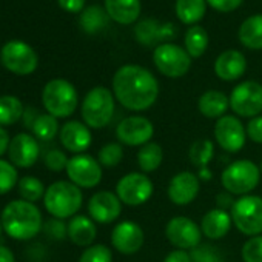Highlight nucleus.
<instances>
[{"instance_id":"1","label":"nucleus","mask_w":262,"mask_h":262,"mask_svg":"<svg viewBox=\"0 0 262 262\" xmlns=\"http://www.w3.org/2000/svg\"><path fill=\"white\" fill-rule=\"evenodd\" d=\"M113 94L123 108L129 111H145L159 97V82L150 70L128 63L114 73Z\"/></svg>"},{"instance_id":"2","label":"nucleus","mask_w":262,"mask_h":262,"mask_svg":"<svg viewBox=\"0 0 262 262\" xmlns=\"http://www.w3.org/2000/svg\"><path fill=\"white\" fill-rule=\"evenodd\" d=\"M4 231L16 241H30L43 228V217L36 204L16 199L8 202L2 211Z\"/></svg>"},{"instance_id":"3","label":"nucleus","mask_w":262,"mask_h":262,"mask_svg":"<svg viewBox=\"0 0 262 262\" xmlns=\"http://www.w3.org/2000/svg\"><path fill=\"white\" fill-rule=\"evenodd\" d=\"M83 202L82 190L68 181L53 182L43 196L45 210L56 219L74 217Z\"/></svg>"},{"instance_id":"4","label":"nucleus","mask_w":262,"mask_h":262,"mask_svg":"<svg viewBox=\"0 0 262 262\" xmlns=\"http://www.w3.org/2000/svg\"><path fill=\"white\" fill-rule=\"evenodd\" d=\"M116 110V97L111 90L105 86H94L91 88L86 96L83 97L80 113L83 123L93 129L105 128Z\"/></svg>"},{"instance_id":"5","label":"nucleus","mask_w":262,"mask_h":262,"mask_svg":"<svg viewBox=\"0 0 262 262\" xmlns=\"http://www.w3.org/2000/svg\"><path fill=\"white\" fill-rule=\"evenodd\" d=\"M42 103L48 114L56 119H65L76 111L79 94L71 82L65 79H53L43 86Z\"/></svg>"},{"instance_id":"6","label":"nucleus","mask_w":262,"mask_h":262,"mask_svg":"<svg viewBox=\"0 0 262 262\" xmlns=\"http://www.w3.org/2000/svg\"><path fill=\"white\" fill-rule=\"evenodd\" d=\"M260 181V168L248 159L231 162L221 174L222 187L233 196L250 194Z\"/></svg>"},{"instance_id":"7","label":"nucleus","mask_w":262,"mask_h":262,"mask_svg":"<svg viewBox=\"0 0 262 262\" xmlns=\"http://www.w3.org/2000/svg\"><path fill=\"white\" fill-rule=\"evenodd\" d=\"M233 225L245 236L262 234V198L254 194L241 196L230 210Z\"/></svg>"},{"instance_id":"8","label":"nucleus","mask_w":262,"mask_h":262,"mask_svg":"<svg viewBox=\"0 0 262 262\" xmlns=\"http://www.w3.org/2000/svg\"><path fill=\"white\" fill-rule=\"evenodd\" d=\"M153 62L161 74L170 79L185 76L191 68V57L185 48L171 42L159 43L153 51Z\"/></svg>"},{"instance_id":"9","label":"nucleus","mask_w":262,"mask_h":262,"mask_svg":"<svg viewBox=\"0 0 262 262\" xmlns=\"http://www.w3.org/2000/svg\"><path fill=\"white\" fill-rule=\"evenodd\" d=\"M153 181L145 173L131 171L119 179L116 184V194L122 204L129 207H139L148 202L153 196Z\"/></svg>"},{"instance_id":"10","label":"nucleus","mask_w":262,"mask_h":262,"mask_svg":"<svg viewBox=\"0 0 262 262\" xmlns=\"http://www.w3.org/2000/svg\"><path fill=\"white\" fill-rule=\"evenodd\" d=\"M230 108L239 117L259 116L262 113V85L256 80L237 83L230 94Z\"/></svg>"},{"instance_id":"11","label":"nucleus","mask_w":262,"mask_h":262,"mask_svg":"<svg viewBox=\"0 0 262 262\" xmlns=\"http://www.w3.org/2000/svg\"><path fill=\"white\" fill-rule=\"evenodd\" d=\"M0 59L8 71L17 76H28L34 73L39 65L36 51L22 40H11L5 43L0 51Z\"/></svg>"},{"instance_id":"12","label":"nucleus","mask_w":262,"mask_h":262,"mask_svg":"<svg viewBox=\"0 0 262 262\" xmlns=\"http://www.w3.org/2000/svg\"><path fill=\"white\" fill-rule=\"evenodd\" d=\"M155 136V125L144 116H128L116 126V138L126 147H144Z\"/></svg>"},{"instance_id":"13","label":"nucleus","mask_w":262,"mask_h":262,"mask_svg":"<svg viewBox=\"0 0 262 262\" xmlns=\"http://www.w3.org/2000/svg\"><path fill=\"white\" fill-rule=\"evenodd\" d=\"M67 176L79 188H94L102 181V165L90 155H76L68 161Z\"/></svg>"},{"instance_id":"14","label":"nucleus","mask_w":262,"mask_h":262,"mask_svg":"<svg viewBox=\"0 0 262 262\" xmlns=\"http://www.w3.org/2000/svg\"><path fill=\"white\" fill-rule=\"evenodd\" d=\"M214 139L224 151L239 153L247 141V129L236 116L225 114L216 120Z\"/></svg>"},{"instance_id":"15","label":"nucleus","mask_w":262,"mask_h":262,"mask_svg":"<svg viewBox=\"0 0 262 262\" xmlns=\"http://www.w3.org/2000/svg\"><path fill=\"white\" fill-rule=\"evenodd\" d=\"M165 236L168 242L178 250H193L201 244V227L187 216H174L165 225Z\"/></svg>"},{"instance_id":"16","label":"nucleus","mask_w":262,"mask_h":262,"mask_svg":"<svg viewBox=\"0 0 262 262\" xmlns=\"http://www.w3.org/2000/svg\"><path fill=\"white\" fill-rule=\"evenodd\" d=\"M145 242L142 227L135 221H122L111 231V245L120 254H135Z\"/></svg>"},{"instance_id":"17","label":"nucleus","mask_w":262,"mask_h":262,"mask_svg":"<svg viewBox=\"0 0 262 262\" xmlns=\"http://www.w3.org/2000/svg\"><path fill=\"white\" fill-rule=\"evenodd\" d=\"M40 155V147L37 139L28 133H19L11 138L8 147L10 162L17 168H30L33 167Z\"/></svg>"},{"instance_id":"18","label":"nucleus","mask_w":262,"mask_h":262,"mask_svg":"<svg viewBox=\"0 0 262 262\" xmlns=\"http://www.w3.org/2000/svg\"><path fill=\"white\" fill-rule=\"evenodd\" d=\"M201 191V179L191 171H181L170 179L167 194L170 202L184 207L191 204Z\"/></svg>"},{"instance_id":"19","label":"nucleus","mask_w":262,"mask_h":262,"mask_svg":"<svg viewBox=\"0 0 262 262\" xmlns=\"http://www.w3.org/2000/svg\"><path fill=\"white\" fill-rule=\"evenodd\" d=\"M122 213V202L116 193L97 191L88 201V214L96 224H111Z\"/></svg>"},{"instance_id":"20","label":"nucleus","mask_w":262,"mask_h":262,"mask_svg":"<svg viewBox=\"0 0 262 262\" xmlns=\"http://www.w3.org/2000/svg\"><path fill=\"white\" fill-rule=\"evenodd\" d=\"M90 129L91 128L86 126L83 122L70 120L63 123L59 131L60 144L63 145L65 150L76 153V155H82L91 147V142H93V136Z\"/></svg>"},{"instance_id":"21","label":"nucleus","mask_w":262,"mask_h":262,"mask_svg":"<svg viewBox=\"0 0 262 262\" xmlns=\"http://www.w3.org/2000/svg\"><path fill=\"white\" fill-rule=\"evenodd\" d=\"M247 71V59L237 50H227L221 53L214 62V73L221 80L233 82L241 79Z\"/></svg>"},{"instance_id":"22","label":"nucleus","mask_w":262,"mask_h":262,"mask_svg":"<svg viewBox=\"0 0 262 262\" xmlns=\"http://www.w3.org/2000/svg\"><path fill=\"white\" fill-rule=\"evenodd\" d=\"M233 225L231 214L222 208H213L208 210L201 221V231L205 237L211 241H219L225 237Z\"/></svg>"},{"instance_id":"23","label":"nucleus","mask_w":262,"mask_h":262,"mask_svg":"<svg viewBox=\"0 0 262 262\" xmlns=\"http://www.w3.org/2000/svg\"><path fill=\"white\" fill-rule=\"evenodd\" d=\"M105 11L119 25H131L141 16V0H105Z\"/></svg>"},{"instance_id":"24","label":"nucleus","mask_w":262,"mask_h":262,"mask_svg":"<svg viewBox=\"0 0 262 262\" xmlns=\"http://www.w3.org/2000/svg\"><path fill=\"white\" fill-rule=\"evenodd\" d=\"M136 39L144 45V47H151L161 40L170 39L176 36V28H173L170 24L159 25L156 19H144L138 24L136 30Z\"/></svg>"},{"instance_id":"25","label":"nucleus","mask_w":262,"mask_h":262,"mask_svg":"<svg viewBox=\"0 0 262 262\" xmlns=\"http://www.w3.org/2000/svg\"><path fill=\"white\" fill-rule=\"evenodd\" d=\"M97 236L96 222L83 214H76L68 222V237L79 247H90Z\"/></svg>"},{"instance_id":"26","label":"nucleus","mask_w":262,"mask_h":262,"mask_svg":"<svg viewBox=\"0 0 262 262\" xmlns=\"http://www.w3.org/2000/svg\"><path fill=\"white\" fill-rule=\"evenodd\" d=\"M230 108V97L217 90L205 91L198 100L199 113L207 119H221Z\"/></svg>"},{"instance_id":"27","label":"nucleus","mask_w":262,"mask_h":262,"mask_svg":"<svg viewBox=\"0 0 262 262\" xmlns=\"http://www.w3.org/2000/svg\"><path fill=\"white\" fill-rule=\"evenodd\" d=\"M239 42L253 51L262 50V14H254L247 17L237 31Z\"/></svg>"},{"instance_id":"28","label":"nucleus","mask_w":262,"mask_h":262,"mask_svg":"<svg viewBox=\"0 0 262 262\" xmlns=\"http://www.w3.org/2000/svg\"><path fill=\"white\" fill-rule=\"evenodd\" d=\"M207 5V0H176L174 11L182 24L194 27L204 19Z\"/></svg>"},{"instance_id":"29","label":"nucleus","mask_w":262,"mask_h":262,"mask_svg":"<svg viewBox=\"0 0 262 262\" xmlns=\"http://www.w3.org/2000/svg\"><path fill=\"white\" fill-rule=\"evenodd\" d=\"M184 43H185V51L190 54V57L199 59L205 54V51L208 48L210 36L204 27L194 25V27H190L188 31L185 33Z\"/></svg>"},{"instance_id":"30","label":"nucleus","mask_w":262,"mask_h":262,"mask_svg":"<svg viewBox=\"0 0 262 262\" xmlns=\"http://www.w3.org/2000/svg\"><path fill=\"white\" fill-rule=\"evenodd\" d=\"M164 161L162 147L156 142H148L138 151V165L142 173H153L156 171Z\"/></svg>"},{"instance_id":"31","label":"nucleus","mask_w":262,"mask_h":262,"mask_svg":"<svg viewBox=\"0 0 262 262\" xmlns=\"http://www.w3.org/2000/svg\"><path fill=\"white\" fill-rule=\"evenodd\" d=\"M25 108L16 96H0V126H10L24 117Z\"/></svg>"},{"instance_id":"32","label":"nucleus","mask_w":262,"mask_h":262,"mask_svg":"<svg viewBox=\"0 0 262 262\" xmlns=\"http://www.w3.org/2000/svg\"><path fill=\"white\" fill-rule=\"evenodd\" d=\"M108 14L105 10H102L100 7L97 5H93L90 8H85L82 11V16H80V27L83 28L85 33L88 34H96L99 33L100 30L105 28L106 22H108Z\"/></svg>"},{"instance_id":"33","label":"nucleus","mask_w":262,"mask_h":262,"mask_svg":"<svg viewBox=\"0 0 262 262\" xmlns=\"http://www.w3.org/2000/svg\"><path fill=\"white\" fill-rule=\"evenodd\" d=\"M33 135L36 139H40V141H51L56 138V135L60 131L59 128V122L54 116L45 113V114H39L37 119L34 120L33 123Z\"/></svg>"},{"instance_id":"34","label":"nucleus","mask_w":262,"mask_h":262,"mask_svg":"<svg viewBox=\"0 0 262 262\" xmlns=\"http://www.w3.org/2000/svg\"><path fill=\"white\" fill-rule=\"evenodd\" d=\"M213 155H214L213 142L210 139H199L190 147L188 159L194 167H198L201 170V168L208 167L210 161L213 159Z\"/></svg>"},{"instance_id":"35","label":"nucleus","mask_w":262,"mask_h":262,"mask_svg":"<svg viewBox=\"0 0 262 262\" xmlns=\"http://www.w3.org/2000/svg\"><path fill=\"white\" fill-rule=\"evenodd\" d=\"M17 191L20 194V198L24 201H28V202H37L40 199H43L45 196V185L43 182L39 179V178H34V176H24L19 179V184H17Z\"/></svg>"},{"instance_id":"36","label":"nucleus","mask_w":262,"mask_h":262,"mask_svg":"<svg viewBox=\"0 0 262 262\" xmlns=\"http://www.w3.org/2000/svg\"><path fill=\"white\" fill-rule=\"evenodd\" d=\"M122 159H123V147H122V144L110 142V144L103 145L99 150L97 161L100 162L102 167H106V168L117 167L122 162Z\"/></svg>"},{"instance_id":"37","label":"nucleus","mask_w":262,"mask_h":262,"mask_svg":"<svg viewBox=\"0 0 262 262\" xmlns=\"http://www.w3.org/2000/svg\"><path fill=\"white\" fill-rule=\"evenodd\" d=\"M19 184L17 167L11 162L0 159V196L10 193Z\"/></svg>"},{"instance_id":"38","label":"nucleus","mask_w":262,"mask_h":262,"mask_svg":"<svg viewBox=\"0 0 262 262\" xmlns=\"http://www.w3.org/2000/svg\"><path fill=\"white\" fill-rule=\"evenodd\" d=\"M79 262H113V253L103 244L90 245L80 254Z\"/></svg>"},{"instance_id":"39","label":"nucleus","mask_w":262,"mask_h":262,"mask_svg":"<svg viewBox=\"0 0 262 262\" xmlns=\"http://www.w3.org/2000/svg\"><path fill=\"white\" fill-rule=\"evenodd\" d=\"M191 262H222V254L211 244H199L190 251Z\"/></svg>"},{"instance_id":"40","label":"nucleus","mask_w":262,"mask_h":262,"mask_svg":"<svg viewBox=\"0 0 262 262\" xmlns=\"http://www.w3.org/2000/svg\"><path fill=\"white\" fill-rule=\"evenodd\" d=\"M244 262H262V234L248 237L241 250Z\"/></svg>"},{"instance_id":"41","label":"nucleus","mask_w":262,"mask_h":262,"mask_svg":"<svg viewBox=\"0 0 262 262\" xmlns=\"http://www.w3.org/2000/svg\"><path fill=\"white\" fill-rule=\"evenodd\" d=\"M68 158L63 151L54 148V150H50L45 158H43V164L48 170L51 171H62V170H67V165H68Z\"/></svg>"},{"instance_id":"42","label":"nucleus","mask_w":262,"mask_h":262,"mask_svg":"<svg viewBox=\"0 0 262 262\" xmlns=\"http://www.w3.org/2000/svg\"><path fill=\"white\" fill-rule=\"evenodd\" d=\"M43 230L47 233L48 237L54 239V241H62L68 236V224H65L62 219H50L45 222Z\"/></svg>"},{"instance_id":"43","label":"nucleus","mask_w":262,"mask_h":262,"mask_svg":"<svg viewBox=\"0 0 262 262\" xmlns=\"http://www.w3.org/2000/svg\"><path fill=\"white\" fill-rule=\"evenodd\" d=\"M247 129V138L254 144H262V116H256L250 119Z\"/></svg>"},{"instance_id":"44","label":"nucleus","mask_w":262,"mask_h":262,"mask_svg":"<svg viewBox=\"0 0 262 262\" xmlns=\"http://www.w3.org/2000/svg\"><path fill=\"white\" fill-rule=\"evenodd\" d=\"M244 0H207V4L217 13H231L236 11Z\"/></svg>"},{"instance_id":"45","label":"nucleus","mask_w":262,"mask_h":262,"mask_svg":"<svg viewBox=\"0 0 262 262\" xmlns=\"http://www.w3.org/2000/svg\"><path fill=\"white\" fill-rule=\"evenodd\" d=\"M59 7L67 13H82L85 10V0H57Z\"/></svg>"},{"instance_id":"46","label":"nucleus","mask_w":262,"mask_h":262,"mask_svg":"<svg viewBox=\"0 0 262 262\" xmlns=\"http://www.w3.org/2000/svg\"><path fill=\"white\" fill-rule=\"evenodd\" d=\"M164 262H191V257L185 250H173L165 256Z\"/></svg>"},{"instance_id":"47","label":"nucleus","mask_w":262,"mask_h":262,"mask_svg":"<svg viewBox=\"0 0 262 262\" xmlns=\"http://www.w3.org/2000/svg\"><path fill=\"white\" fill-rule=\"evenodd\" d=\"M236 199H233V194L227 193V194H219L217 196V208H222L225 211L231 210L233 205H234Z\"/></svg>"},{"instance_id":"48","label":"nucleus","mask_w":262,"mask_h":262,"mask_svg":"<svg viewBox=\"0 0 262 262\" xmlns=\"http://www.w3.org/2000/svg\"><path fill=\"white\" fill-rule=\"evenodd\" d=\"M11 138L8 135V131L0 126V156H4L5 153H8V147H10Z\"/></svg>"},{"instance_id":"49","label":"nucleus","mask_w":262,"mask_h":262,"mask_svg":"<svg viewBox=\"0 0 262 262\" xmlns=\"http://www.w3.org/2000/svg\"><path fill=\"white\" fill-rule=\"evenodd\" d=\"M40 113L36 110V108H27L25 110V113H24V119H25V126L27 128H33V123H34V120L37 119V116H39Z\"/></svg>"},{"instance_id":"50","label":"nucleus","mask_w":262,"mask_h":262,"mask_svg":"<svg viewBox=\"0 0 262 262\" xmlns=\"http://www.w3.org/2000/svg\"><path fill=\"white\" fill-rule=\"evenodd\" d=\"M0 262H16L14 253L5 245H0Z\"/></svg>"},{"instance_id":"51","label":"nucleus","mask_w":262,"mask_h":262,"mask_svg":"<svg viewBox=\"0 0 262 262\" xmlns=\"http://www.w3.org/2000/svg\"><path fill=\"white\" fill-rule=\"evenodd\" d=\"M199 171H201L199 179H208V178H211V174H210V171H208V168H207V167H205V168H201Z\"/></svg>"},{"instance_id":"52","label":"nucleus","mask_w":262,"mask_h":262,"mask_svg":"<svg viewBox=\"0 0 262 262\" xmlns=\"http://www.w3.org/2000/svg\"><path fill=\"white\" fill-rule=\"evenodd\" d=\"M2 230H4V227H2V217H0V233H2Z\"/></svg>"},{"instance_id":"53","label":"nucleus","mask_w":262,"mask_h":262,"mask_svg":"<svg viewBox=\"0 0 262 262\" xmlns=\"http://www.w3.org/2000/svg\"><path fill=\"white\" fill-rule=\"evenodd\" d=\"M259 168H260V174H262V162H260V167Z\"/></svg>"}]
</instances>
